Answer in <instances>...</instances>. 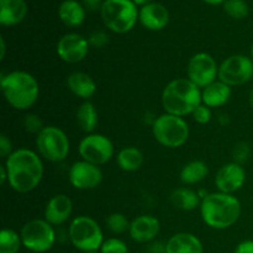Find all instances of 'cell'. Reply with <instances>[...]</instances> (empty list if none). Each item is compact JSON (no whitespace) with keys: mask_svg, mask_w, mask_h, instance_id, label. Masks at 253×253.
<instances>
[{"mask_svg":"<svg viewBox=\"0 0 253 253\" xmlns=\"http://www.w3.org/2000/svg\"><path fill=\"white\" fill-rule=\"evenodd\" d=\"M133 2H135L136 5H137V6H145V5H147V4H150V2H152V0H132Z\"/></svg>","mask_w":253,"mask_h":253,"instance_id":"41","label":"cell"},{"mask_svg":"<svg viewBox=\"0 0 253 253\" xmlns=\"http://www.w3.org/2000/svg\"><path fill=\"white\" fill-rule=\"evenodd\" d=\"M203 104L202 90L188 78H177L166 85L162 93V105L170 115H192L193 111Z\"/></svg>","mask_w":253,"mask_h":253,"instance_id":"3","label":"cell"},{"mask_svg":"<svg viewBox=\"0 0 253 253\" xmlns=\"http://www.w3.org/2000/svg\"><path fill=\"white\" fill-rule=\"evenodd\" d=\"M12 152L14 151H12V143L10 138L5 135L0 136V157L7 158Z\"/></svg>","mask_w":253,"mask_h":253,"instance_id":"36","label":"cell"},{"mask_svg":"<svg viewBox=\"0 0 253 253\" xmlns=\"http://www.w3.org/2000/svg\"><path fill=\"white\" fill-rule=\"evenodd\" d=\"M130 224L131 222H128L127 217L120 212H114L106 217V226L113 234L116 235L127 231L130 229Z\"/></svg>","mask_w":253,"mask_h":253,"instance_id":"30","label":"cell"},{"mask_svg":"<svg viewBox=\"0 0 253 253\" xmlns=\"http://www.w3.org/2000/svg\"><path fill=\"white\" fill-rule=\"evenodd\" d=\"M88 41L90 46L96 47V48H101V47H104L109 42V36L105 31L96 30V31L91 32Z\"/></svg>","mask_w":253,"mask_h":253,"instance_id":"33","label":"cell"},{"mask_svg":"<svg viewBox=\"0 0 253 253\" xmlns=\"http://www.w3.org/2000/svg\"><path fill=\"white\" fill-rule=\"evenodd\" d=\"M203 221L215 230H225L236 224L241 215V203L232 194L211 193L202 200Z\"/></svg>","mask_w":253,"mask_h":253,"instance_id":"2","label":"cell"},{"mask_svg":"<svg viewBox=\"0 0 253 253\" xmlns=\"http://www.w3.org/2000/svg\"><path fill=\"white\" fill-rule=\"evenodd\" d=\"M29 7L25 0H0V24L2 26H16L24 21Z\"/></svg>","mask_w":253,"mask_h":253,"instance_id":"19","label":"cell"},{"mask_svg":"<svg viewBox=\"0 0 253 253\" xmlns=\"http://www.w3.org/2000/svg\"><path fill=\"white\" fill-rule=\"evenodd\" d=\"M187 73L190 82L200 89H204L216 81L219 67L209 53L200 52L189 59Z\"/></svg>","mask_w":253,"mask_h":253,"instance_id":"12","label":"cell"},{"mask_svg":"<svg viewBox=\"0 0 253 253\" xmlns=\"http://www.w3.org/2000/svg\"><path fill=\"white\" fill-rule=\"evenodd\" d=\"M192 115L193 118H194V120L197 121L198 124H200V125H205V124L210 123V120H211V110H210V108H208L207 105H204V104H200V105L193 111Z\"/></svg>","mask_w":253,"mask_h":253,"instance_id":"32","label":"cell"},{"mask_svg":"<svg viewBox=\"0 0 253 253\" xmlns=\"http://www.w3.org/2000/svg\"><path fill=\"white\" fill-rule=\"evenodd\" d=\"M85 253H98V252H85Z\"/></svg>","mask_w":253,"mask_h":253,"instance_id":"45","label":"cell"},{"mask_svg":"<svg viewBox=\"0 0 253 253\" xmlns=\"http://www.w3.org/2000/svg\"><path fill=\"white\" fill-rule=\"evenodd\" d=\"M68 175L71 184L79 190L94 189L99 187L103 180V172L99 166L83 160L72 165Z\"/></svg>","mask_w":253,"mask_h":253,"instance_id":"14","label":"cell"},{"mask_svg":"<svg viewBox=\"0 0 253 253\" xmlns=\"http://www.w3.org/2000/svg\"><path fill=\"white\" fill-rule=\"evenodd\" d=\"M246 172L241 165L234 162L222 166L215 175V185L220 193L232 194L244 187Z\"/></svg>","mask_w":253,"mask_h":253,"instance_id":"15","label":"cell"},{"mask_svg":"<svg viewBox=\"0 0 253 253\" xmlns=\"http://www.w3.org/2000/svg\"><path fill=\"white\" fill-rule=\"evenodd\" d=\"M25 127H26L27 131H30V132L39 133L44 126L42 125V121L40 120L39 116L29 115L26 116V120H25Z\"/></svg>","mask_w":253,"mask_h":253,"instance_id":"34","label":"cell"},{"mask_svg":"<svg viewBox=\"0 0 253 253\" xmlns=\"http://www.w3.org/2000/svg\"><path fill=\"white\" fill-rule=\"evenodd\" d=\"M217 78L229 86L244 85L253 78V61L244 54L227 57L219 66Z\"/></svg>","mask_w":253,"mask_h":253,"instance_id":"10","label":"cell"},{"mask_svg":"<svg viewBox=\"0 0 253 253\" xmlns=\"http://www.w3.org/2000/svg\"><path fill=\"white\" fill-rule=\"evenodd\" d=\"M235 253H253V241L252 240H246L242 241L235 250Z\"/></svg>","mask_w":253,"mask_h":253,"instance_id":"37","label":"cell"},{"mask_svg":"<svg viewBox=\"0 0 253 253\" xmlns=\"http://www.w3.org/2000/svg\"><path fill=\"white\" fill-rule=\"evenodd\" d=\"M230 98H231V86L222 83L221 81H215L202 90L203 104L210 109L225 105Z\"/></svg>","mask_w":253,"mask_h":253,"instance_id":"22","label":"cell"},{"mask_svg":"<svg viewBox=\"0 0 253 253\" xmlns=\"http://www.w3.org/2000/svg\"><path fill=\"white\" fill-rule=\"evenodd\" d=\"M59 20L68 27H78L85 20V7L77 0H63L58 7Z\"/></svg>","mask_w":253,"mask_h":253,"instance_id":"23","label":"cell"},{"mask_svg":"<svg viewBox=\"0 0 253 253\" xmlns=\"http://www.w3.org/2000/svg\"><path fill=\"white\" fill-rule=\"evenodd\" d=\"M222 6L224 11L232 19L242 20L249 16L250 7L245 0H226Z\"/></svg>","mask_w":253,"mask_h":253,"instance_id":"29","label":"cell"},{"mask_svg":"<svg viewBox=\"0 0 253 253\" xmlns=\"http://www.w3.org/2000/svg\"><path fill=\"white\" fill-rule=\"evenodd\" d=\"M161 230L160 220L151 215H142L133 219L130 224L131 239L138 244H147L158 236Z\"/></svg>","mask_w":253,"mask_h":253,"instance_id":"17","label":"cell"},{"mask_svg":"<svg viewBox=\"0 0 253 253\" xmlns=\"http://www.w3.org/2000/svg\"><path fill=\"white\" fill-rule=\"evenodd\" d=\"M67 86L78 98L88 100L95 94L96 84L89 74L84 72H74L67 78Z\"/></svg>","mask_w":253,"mask_h":253,"instance_id":"21","label":"cell"},{"mask_svg":"<svg viewBox=\"0 0 253 253\" xmlns=\"http://www.w3.org/2000/svg\"><path fill=\"white\" fill-rule=\"evenodd\" d=\"M6 182H7V170H6V167H5V165H2L0 166V183H1V185H4Z\"/></svg>","mask_w":253,"mask_h":253,"instance_id":"39","label":"cell"},{"mask_svg":"<svg viewBox=\"0 0 253 253\" xmlns=\"http://www.w3.org/2000/svg\"><path fill=\"white\" fill-rule=\"evenodd\" d=\"M20 236H21L22 246L35 253L49 251L56 241V232L53 226L44 219H35L26 222L22 226Z\"/></svg>","mask_w":253,"mask_h":253,"instance_id":"9","label":"cell"},{"mask_svg":"<svg viewBox=\"0 0 253 253\" xmlns=\"http://www.w3.org/2000/svg\"><path fill=\"white\" fill-rule=\"evenodd\" d=\"M98 111L90 101H84L77 110V124L81 127L82 131L89 133H93L95 127L98 126Z\"/></svg>","mask_w":253,"mask_h":253,"instance_id":"25","label":"cell"},{"mask_svg":"<svg viewBox=\"0 0 253 253\" xmlns=\"http://www.w3.org/2000/svg\"><path fill=\"white\" fill-rule=\"evenodd\" d=\"M82 160L95 166L108 163L114 156V146L109 137L101 133H89L79 143Z\"/></svg>","mask_w":253,"mask_h":253,"instance_id":"11","label":"cell"},{"mask_svg":"<svg viewBox=\"0 0 253 253\" xmlns=\"http://www.w3.org/2000/svg\"><path fill=\"white\" fill-rule=\"evenodd\" d=\"M249 100H250V104H251V106L253 108V89L251 90V93H250Z\"/></svg>","mask_w":253,"mask_h":253,"instance_id":"43","label":"cell"},{"mask_svg":"<svg viewBox=\"0 0 253 253\" xmlns=\"http://www.w3.org/2000/svg\"><path fill=\"white\" fill-rule=\"evenodd\" d=\"M249 155H250V147L247 143H239V145H236V147H235L234 150V157L235 160H236V163H241L244 162V161H246V158H249Z\"/></svg>","mask_w":253,"mask_h":253,"instance_id":"35","label":"cell"},{"mask_svg":"<svg viewBox=\"0 0 253 253\" xmlns=\"http://www.w3.org/2000/svg\"><path fill=\"white\" fill-rule=\"evenodd\" d=\"M88 39L79 34H67L57 42V56L66 63L76 64L83 61L89 53Z\"/></svg>","mask_w":253,"mask_h":253,"instance_id":"13","label":"cell"},{"mask_svg":"<svg viewBox=\"0 0 253 253\" xmlns=\"http://www.w3.org/2000/svg\"><path fill=\"white\" fill-rule=\"evenodd\" d=\"M0 43H1V53H0V59H4L5 51H6V46H5L4 37H1V40H0Z\"/></svg>","mask_w":253,"mask_h":253,"instance_id":"40","label":"cell"},{"mask_svg":"<svg viewBox=\"0 0 253 253\" xmlns=\"http://www.w3.org/2000/svg\"><path fill=\"white\" fill-rule=\"evenodd\" d=\"M73 204L66 194H57L52 197L44 208V220L52 225L58 226L64 224L72 215Z\"/></svg>","mask_w":253,"mask_h":253,"instance_id":"18","label":"cell"},{"mask_svg":"<svg viewBox=\"0 0 253 253\" xmlns=\"http://www.w3.org/2000/svg\"><path fill=\"white\" fill-rule=\"evenodd\" d=\"M203 1H205L209 5H220V4H224L226 0H203Z\"/></svg>","mask_w":253,"mask_h":253,"instance_id":"42","label":"cell"},{"mask_svg":"<svg viewBox=\"0 0 253 253\" xmlns=\"http://www.w3.org/2000/svg\"><path fill=\"white\" fill-rule=\"evenodd\" d=\"M116 161L119 167L125 172H136L142 167L143 155L136 147H124L119 152Z\"/></svg>","mask_w":253,"mask_h":253,"instance_id":"27","label":"cell"},{"mask_svg":"<svg viewBox=\"0 0 253 253\" xmlns=\"http://www.w3.org/2000/svg\"><path fill=\"white\" fill-rule=\"evenodd\" d=\"M170 203L183 211H193L202 205L199 194L188 188H178L173 190L170 194Z\"/></svg>","mask_w":253,"mask_h":253,"instance_id":"24","label":"cell"},{"mask_svg":"<svg viewBox=\"0 0 253 253\" xmlns=\"http://www.w3.org/2000/svg\"><path fill=\"white\" fill-rule=\"evenodd\" d=\"M138 20L145 29L160 31L169 24V11L160 2H150L138 11Z\"/></svg>","mask_w":253,"mask_h":253,"instance_id":"16","label":"cell"},{"mask_svg":"<svg viewBox=\"0 0 253 253\" xmlns=\"http://www.w3.org/2000/svg\"><path fill=\"white\" fill-rule=\"evenodd\" d=\"M251 59L253 61V44H252V47H251Z\"/></svg>","mask_w":253,"mask_h":253,"instance_id":"44","label":"cell"},{"mask_svg":"<svg viewBox=\"0 0 253 253\" xmlns=\"http://www.w3.org/2000/svg\"><path fill=\"white\" fill-rule=\"evenodd\" d=\"M22 246L21 236L11 229H2L0 232V253H17Z\"/></svg>","mask_w":253,"mask_h":253,"instance_id":"28","label":"cell"},{"mask_svg":"<svg viewBox=\"0 0 253 253\" xmlns=\"http://www.w3.org/2000/svg\"><path fill=\"white\" fill-rule=\"evenodd\" d=\"M152 133L160 145L168 148H178L187 143L189 126L183 118L166 113L153 121Z\"/></svg>","mask_w":253,"mask_h":253,"instance_id":"6","label":"cell"},{"mask_svg":"<svg viewBox=\"0 0 253 253\" xmlns=\"http://www.w3.org/2000/svg\"><path fill=\"white\" fill-rule=\"evenodd\" d=\"M36 147L47 161L62 162L68 157L69 140L59 127L44 126L36 136Z\"/></svg>","mask_w":253,"mask_h":253,"instance_id":"8","label":"cell"},{"mask_svg":"<svg viewBox=\"0 0 253 253\" xmlns=\"http://www.w3.org/2000/svg\"><path fill=\"white\" fill-rule=\"evenodd\" d=\"M209 174V168L203 161H192L187 163L180 170V180L184 184L192 185L200 183Z\"/></svg>","mask_w":253,"mask_h":253,"instance_id":"26","label":"cell"},{"mask_svg":"<svg viewBox=\"0 0 253 253\" xmlns=\"http://www.w3.org/2000/svg\"><path fill=\"white\" fill-rule=\"evenodd\" d=\"M7 183L15 192L26 194L39 187L43 177V165L36 152L27 148L14 151L5 161Z\"/></svg>","mask_w":253,"mask_h":253,"instance_id":"1","label":"cell"},{"mask_svg":"<svg viewBox=\"0 0 253 253\" xmlns=\"http://www.w3.org/2000/svg\"><path fill=\"white\" fill-rule=\"evenodd\" d=\"M100 253H128V247L123 240L113 237L103 242L100 247Z\"/></svg>","mask_w":253,"mask_h":253,"instance_id":"31","label":"cell"},{"mask_svg":"<svg viewBox=\"0 0 253 253\" xmlns=\"http://www.w3.org/2000/svg\"><path fill=\"white\" fill-rule=\"evenodd\" d=\"M100 15L106 29L115 34H126L137 22L138 9L132 0H104Z\"/></svg>","mask_w":253,"mask_h":253,"instance_id":"5","label":"cell"},{"mask_svg":"<svg viewBox=\"0 0 253 253\" xmlns=\"http://www.w3.org/2000/svg\"><path fill=\"white\" fill-rule=\"evenodd\" d=\"M68 234L72 245L83 253L96 252L104 242L100 226L89 216H78L72 220Z\"/></svg>","mask_w":253,"mask_h":253,"instance_id":"7","label":"cell"},{"mask_svg":"<svg viewBox=\"0 0 253 253\" xmlns=\"http://www.w3.org/2000/svg\"><path fill=\"white\" fill-rule=\"evenodd\" d=\"M203 244L195 235L179 232L168 240L166 253H203Z\"/></svg>","mask_w":253,"mask_h":253,"instance_id":"20","label":"cell"},{"mask_svg":"<svg viewBox=\"0 0 253 253\" xmlns=\"http://www.w3.org/2000/svg\"><path fill=\"white\" fill-rule=\"evenodd\" d=\"M84 7L90 11H98V10H101V6H103V2L101 0H83Z\"/></svg>","mask_w":253,"mask_h":253,"instance_id":"38","label":"cell"},{"mask_svg":"<svg viewBox=\"0 0 253 253\" xmlns=\"http://www.w3.org/2000/svg\"><path fill=\"white\" fill-rule=\"evenodd\" d=\"M0 83L6 103L16 110H27L39 99V82L27 72L12 71L2 74Z\"/></svg>","mask_w":253,"mask_h":253,"instance_id":"4","label":"cell"}]
</instances>
